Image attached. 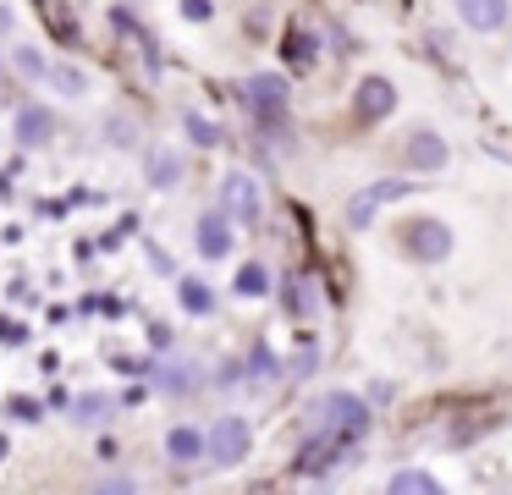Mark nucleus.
Wrapping results in <instances>:
<instances>
[{
    "label": "nucleus",
    "mask_w": 512,
    "mask_h": 495,
    "mask_svg": "<svg viewBox=\"0 0 512 495\" xmlns=\"http://www.w3.org/2000/svg\"><path fill=\"white\" fill-rule=\"evenodd\" d=\"M204 451H210V435H204V429H193V424H177V429H166V457L177 462V468H188V462H199Z\"/></svg>",
    "instance_id": "4468645a"
},
{
    "label": "nucleus",
    "mask_w": 512,
    "mask_h": 495,
    "mask_svg": "<svg viewBox=\"0 0 512 495\" xmlns=\"http://www.w3.org/2000/svg\"><path fill=\"white\" fill-rule=\"evenodd\" d=\"M457 6V22L474 33H501L512 22V0H452Z\"/></svg>",
    "instance_id": "ddd939ff"
},
{
    "label": "nucleus",
    "mask_w": 512,
    "mask_h": 495,
    "mask_svg": "<svg viewBox=\"0 0 512 495\" xmlns=\"http://www.w3.org/2000/svg\"><path fill=\"white\" fill-rule=\"evenodd\" d=\"M78 424H105L111 418V396L105 391H83V396H72V407H67Z\"/></svg>",
    "instance_id": "412c9836"
},
{
    "label": "nucleus",
    "mask_w": 512,
    "mask_h": 495,
    "mask_svg": "<svg viewBox=\"0 0 512 495\" xmlns=\"http://www.w3.org/2000/svg\"><path fill=\"white\" fill-rule=\"evenodd\" d=\"M177 303H182V314L210 319L215 314V286L199 281V275H177Z\"/></svg>",
    "instance_id": "2eb2a0df"
},
{
    "label": "nucleus",
    "mask_w": 512,
    "mask_h": 495,
    "mask_svg": "<svg viewBox=\"0 0 512 495\" xmlns=\"http://www.w3.org/2000/svg\"><path fill=\"white\" fill-rule=\"evenodd\" d=\"M270 286H276V275H270L259 259L237 264V275H232V292L237 297H270Z\"/></svg>",
    "instance_id": "f3484780"
},
{
    "label": "nucleus",
    "mask_w": 512,
    "mask_h": 495,
    "mask_svg": "<svg viewBox=\"0 0 512 495\" xmlns=\"http://www.w3.org/2000/svg\"><path fill=\"white\" fill-rule=\"evenodd\" d=\"M402 253H408L413 264H446L452 259V226H446L441 215H419L402 226Z\"/></svg>",
    "instance_id": "20e7f679"
},
{
    "label": "nucleus",
    "mask_w": 512,
    "mask_h": 495,
    "mask_svg": "<svg viewBox=\"0 0 512 495\" xmlns=\"http://www.w3.org/2000/svg\"><path fill=\"white\" fill-rule=\"evenodd\" d=\"M287 308L292 314H314V286L309 281H287Z\"/></svg>",
    "instance_id": "a878e982"
},
{
    "label": "nucleus",
    "mask_w": 512,
    "mask_h": 495,
    "mask_svg": "<svg viewBox=\"0 0 512 495\" xmlns=\"http://www.w3.org/2000/svg\"><path fill=\"white\" fill-rule=\"evenodd\" d=\"M182 132H188V143L193 149H221V121H210V116H199V110H182Z\"/></svg>",
    "instance_id": "6ab92c4d"
},
{
    "label": "nucleus",
    "mask_w": 512,
    "mask_h": 495,
    "mask_svg": "<svg viewBox=\"0 0 512 495\" xmlns=\"http://www.w3.org/2000/svg\"><path fill=\"white\" fill-rule=\"evenodd\" d=\"M193 248H199V259H210V264L232 259V248H237V220L226 215V209H204V215L193 220Z\"/></svg>",
    "instance_id": "6e6552de"
},
{
    "label": "nucleus",
    "mask_w": 512,
    "mask_h": 495,
    "mask_svg": "<svg viewBox=\"0 0 512 495\" xmlns=\"http://www.w3.org/2000/svg\"><path fill=\"white\" fill-rule=\"evenodd\" d=\"M204 435H210L204 462H215V468H237V462H248V451H254V424H248V418H237V413L215 418Z\"/></svg>",
    "instance_id": "39448f33"
},
{
    "label": "nucleus",
    "mask_w": 512,
    "mask_h": 495,
    "mask_svg": "<svg viewBox=\"0 0 512 495\" xmlns=\"http://www.w3.org/2000/svg\"><path fill=\"white\" fill-rule=\"evenodd\" d=\"M386 495H446V490L435 484V473H424V468H397L386 479Z\"/></svg>",
    "instance_id": "dca6fc26"
},
{
    "label": "nucleus",
    "mask_w": 512,
    "mask_h": 495,
    "mask_svg": "<svg viewBox=\"0 0 512 495\" xmlns=\"http://www.w3.org/2000/svg\"><path fill=\"white\" fill-rule=\"evenodd\" d=\"M6 413H12L17 424H39V418H45V402H28V396H12V402H6Z\"/></svg>",
    "instance_id": "bb28decb"
},
{
    "label": "nucleus",
    "mask_w": 512,
    "mask_h": 495,
    "mask_svg": "<svg viewBox=\"0 0 512 495\" xmlns=\"http://www.w3.org/2000/svg\"><path fill=\"white\" fill-rule=\"evenodd\" d=\"M12 138H17V149H45V143H56V116L39 99H23L12 110Z\"/></svg>",
    "instance_id": "9d476101"
},
{
    "label": "nucleus",
    "mask_w": 512,
    "mask_h": 495,
    "mask_svg": "<svg viewBox=\"0 0 512 495\" xmlns=\"http://www.w3.org/2000/svg\"><path fill=\"white\" fill-rule=\"evenodd\" d=\"M133 402H149V385H127V391H122V407H133Z\"/></svg>",
    "instance_id": "c756f323"
},
{
    "label": "nucleus",
    "mask_w": 512,
    "mask_h": 495,
    "mask_svg": "<svg viewBox=\"0 0 512 495\" xmlns=\"http://www.w3.org/2000/svg\"><path fill=\"white\" fill-rule=\"evenodd\" d=\"M12 66H17V77H28V83H45L50 77V61H45L39 44H12Z\"/></svg>",
    "instance_id": "aec40b11"
},
{
    "label": "nucleus",
    "mask_w": 512,
    "mask_h": 495,
    "mask_svg": "<svg viewBox=\"0 0 512 495\" xmlns=\"http://www.w3.org/2000/svg\"><path fill=\"white\" fill-rule=\"evenodd\" d=\"M0 72H6V61H0Z\"/></svg>",
    "instance_id": "2f4dec72"
},
{
    "label": "nucleus",
    "mask_w": 512,
    "mask_h": 495,
    "mask_svg": "<svg viewBox=\"0 0 512 495\" xmlns=\"http://www.w3.org/2000/svg\"><path fill=\"white\" fill-rule=\"evenodd\" d=\"M89 495H138V479L133 473H105L100 484H89Z\"/></svg>",
    "instance_id": "393cba45"
},
{
    "label": "nucleus",
    "mask_w": 512,
    "mask_h": 495,
    "mask_svg": "<svg viewBox=\"0 0 512 495\" xmlns=\"http://www.w3.org/2000/svg\"><path fill=\"white\" fill-rule=\"evenodd\" d=\"M6 451H12V440H6V435H0V457H6Z\"/></svg>",
    "instance_id": "7c9ffc66"
},
{
    "label": "nucleus",
    "mask_w": 512,
    "mask_h": 495,
    "mask_svg": "<svg viewBox=\"0 0 512 495\" xmlns=\"http://www.w3.org/2000/svg\"><path fill=\"white\" fill-rule=\"evenodd\" d=\"M402 160H408L419 176H435V171L452 165V149H446V138L430 127V121H413L408 138H402Z\"/></svg>",
    "instance_id": "0eeeda50"
},
{
    "label": "nucleus",
    "mask_w": 512,
    "mask_h": 495,
    "mask_svg": "<svg viewBox=\"0 0 512 495\" xmlns=\"http://www.w3.org/2000/svg\"><path fill=\"white\" fill-rule=\"evenodd\" d=\"M413 176H380V182H369V187H358L353 198H347V226L353 231H364V226H375V215L386 204H402V198H413Z\"/></svg>",
    "instance_id": "7ed1b4c3"
},
{
    "label": "nucleus",
    "mask_w": 512,
    "mask_h": 495,
    "mask_svg": "<svg viewBox=\"0 0 512 495\" xmlns=\"http://www.w3.org/2000/svg\"><path fill=\"white\" fill-rule=\"evenodd\" d=\"M221 209L237 220V226H259V220H265V187H259V176L226 171L221 176Z\"/></svg>",
    "instance_id": "423d86ee"
},
{
    "label": "nucleus",
    "mask_w": 512,
    "mask_h": 495,
    "mask_svg": "<svg viewBox=\"0 0 512 495\" xmlns=\"http://www.w3.org/2000/svg\"><path fill=\"white\" fill-rule=\"evenodd\" d=\"M149 380H155L160 396H171V402H188V396H199L204 369H199L193 358H160L155 369H149Z\"/></svg>",
    "instance_id": "1a4fd4ad"
},
{
    "label": "nucleus",
    "mask_w": 512,
    "mask_h": 495,
    "mask_svg": "<svg viewBox=\"0 0 512 495\" xmlns=\"http://www.w3.org/2000/svg\"><path fill=\"white\" fill-rule=\"evenodd\" d=\"M0 341H12V347H23V341H28V330L17 325V319H0Z\"/></svg>",
    "instance_id": "c85d7f7f"
},
{
    "label": "nucleus",
    "mask_w": 512,
    "mask_h": 495,
    "mask_svg": "<svg viewBox=\"0 0 512 495\" xmlns=\"http://www.w3.org/2000/svg\"><path fill=\"white\" fill-rule=\"evenodd\" d=\"M237 99H243V110L254 116V127L265 132V138H281V127H287V110H292L287 77H281V72H254V77H243Z\"/></svg>",
    "instance_id": "f257e3e1"
},
{
    "label": "nucleus",
    "mask_w": 512,
    "mask_h": 495,
    "mask_svg": "<svg viewBox=\"0 0 512 495\" xmlns=\"http://www.w3.org/2000/svg\"><path fill=\"white\" fill-rule=\"evenodd\" d=\"M391 110H397V83H391V77H380V72L358 77V88H353V116H358V121H386Z\"/></svg>",
    "instance_id": "9b49d317"
},
{
    "label": "nucleus",
    "mask_w": 512,
    "mask_h": 495,
    "mask_svg": "<svg viewBox=\"0 0 512 495\" xmlns=\"http://www.w3.org/2000/svg\"><path fill=\"white\" fill-rule=\"evenodd\" d=\"M309 418H314L320 435L353 446V440H364V429H369V402L353 396V391H331V396H320V402L309 407Z\"/></svg>",
    "instance_id": "f03ea898"
},
{
    "label": "nucleus",
    "mask_w": 512,
    "mask_h": 495,
    "mask_svg": "<svg viewBox=\"0 0 512 495\" xmlns=\"http://www.w3.org/2000/svg\"><path fill=\"white\" fill-rule=\"evenodd\" d=\"M243 374H248V380H276V374H281V363H276V352H270V347H265V341H259V347H254V352H248V363H243Z\"/></svg>",
    "instance_id": "4be33fe9"
},
{
    "label": "nucleus",
    "mask_w": 512,
    "mask_h": 495,
    "mask_svg": "<svg viewBox=\"0 0 512 495\" xmlns=\"http://www.w3.org/2000/svg\"><path fill=\"white\" fill-rule=\"evenodd\" d=\"M182 176H188V160H182L177 143H155V149H144V182L155 187V193L182 187Z\"/></svg>",
    "instance_id": "f8f14e48"
},
{
    "label": "nucleus",
    "mask_w": 512,
    "mask_h": 495,
    "mask_svg": "<svg viewBox=\"0 0 512 495\" xmlns=\"http://www.w3.org/2000/svg\"><path fill=\"white\" fill-rule=\"evenodd\" d=\"M182 17H188V22H210L215 6H210V0H182Z\"/></svg>",
    "instance_id": "cd10ccee"
},
{
    "label": "nucleus",
    "mask_w": 512,
    "mask_h": 495,
    "mask_svg": "<svg viewBox=\"0 0 512 495\" xmlns=\"http://www.w3.org/2000/svg\"><path fill=\"white\" fill-rule=\"evenodd\" d=\"M281 50H287V61H292V66H309L314 55H320V50H314V33H303V28H292V39L281 44Z\"/></svg>",
    "instance_id": "b1692460"
},
{
    "label": "nucleus",
    "mask_w": 512,
    "mask_h": 495,
    "mask_svg": "<svg viewBox=\"0 0 512 495\" xmlns=\"http://www.w3.org/2000/svg\"><path fill=\"white\" fill-rule=\"evenodd\" d=\"M45 83L56 88L61 99H83V94H89V72H83V66H67V61H50Z\"/></svg>",
    "instance_id": "a211bd4d"
},
{
    "label": "nucleus",
    "mask_w": 512,
    "mask_h": 495,
    "mask_svg": "<svg viewBox=\"0 0 512 495\" xmlns=\"http://www.w3.org/2000/svg\"><path fill=\"white\" fill-rule=\"evenodd\" d=\"M105 143H111V149H133V143H138V121L133 116H105Z\"/></svg>",
    "instance_id": "5701e85b"
}]
</instances>
